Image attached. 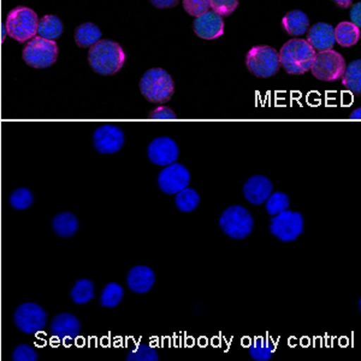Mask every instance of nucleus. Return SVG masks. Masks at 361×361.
Masks as SVG:
<instances>
[{
    "instance_id": "30",
    "label": "nucleus",
    "mask_w": 361,
    "mask_h": 361,
    "mask_svg": "<svg viewBox=\"0 0 361 361\" xmlns=\"http://www.w3.org/2000/svg\"><path fill=\"white\" fill-rule=\"evenodd\" d=\"M289 205H290V199L287 194L276 192V193H271L270 197H267L265 202V209L270 216H276L289 209Z\"/></svg>"
},
{
    "instance_id": "35",
    "label": "nucleus",
    "mask_w": 361,
    "mask_h": 361,
    "mask_svg": "<svg viewBox=\"0 0 361 361\" xmlns=\"http://www.w3.org/2000/svg\"><path fill=\"white\" fill-rule=\"evenodd\" d=\"M149 118L151 119H176L177 116L175 112L171 111L170 109L165 106L157 107L156 110H153L149 114Z\"/></svg>"
},
{
    "instance_id": "15",
    "label": "nucleus",
    "mask_w": 361,
    "mask_h": 361,
    "mask_svg": "<svg viewBox=\"0 0 361 361\" xmlns=\"http://www.w3.org/2000/svg\"><path fill=\"white\" fill-rule=\"evenodd\" d=\"M49 333L58 340H74L81 333L80 320L71 313H59L51 322Z\"/></svg>"
},
{
    "instance_id": "24",
    "label": "nucleus",
    "mask_w": 361,
    "mask_h": 361,
    "mask_svg": "<svg viewBox=\"0 0 361 361\" xmlns=\"http://www.w3.org/2000/svg\"><path fill=\"white\" fill-rule=\"evenodd\" d=\"M342 83L347 90L353 92L354 94L361 93V61H354L348 66H345V73L342 75Z\"/></svg>"
},
{
    "instance_id": "16",
    "label": "nucleus",
    "mask_w": 361,
    "mask_h": 361,
    "mask_svg": "<svg viewBox=\"0 0 361 361\" xmlns=\"http://www.w3.org/2000/svg\"><path fill=\"white\" fill-rule=\"evenodd\" d=\"M272 182L267 177L255 175L246 180L243 185V195L253 205H262L272 193Z\"/></svg>"
},
{
    "instance_id": "20",
    "label": "nucleus",
    "mask_w": 361,
    "mask_h": 361,
    "mask_svg": "<svg viewBox=\"0 0 361 361\" xmlns=\"http://www.w3.org/2000/svg\"><path fill=\"white\" fill-rule=\"evenodd\" d=\"M282 25L283 29L289 35L293 37H301L307 32L308 25H310V20L306 13L300 11V10H294L288 13L282 20Z\"/></svg>"
},
{
    "instance_id": "22",
    "label": "nucleus",
    "mask_w": 361,
    "mask_h": 361,
    "mask_svg": "<svg viewBox=\"0 0 361 361\" xmlns=\"http://www.w3.org/2000/svg\"><path fill=\"white\" fill-rule=\"evenodd\" d=\"M360 28L352 22H341L335 28V42L342 47H350L359 42Z\"/></svg>"
},
{
    "instance_id": "32",
    "label": "nucleus",
    "mask_w": 361,
    "mask_h": 361,
    "mask_svg": "<svg viewBox=\"0 0 361 361\" xmlns=\"http://www.w3.org/2000/svg\"><path fill=\"white\" fill-rule=\"evenodd\" d=\"M238 0H209V8L219 16L228 17L238 8Z\"/></svg>"
},
{
    "instance_id": "2",
    "label": "nucleus",
    "mask_w": 361,
    "mask_h": 361,
    "mask_svg": "<svg viewBox=\"0 0 361 361\" xmlns=\"http://www.w3.org/2000/svg\"><path fill=\"white\" fill-rule=\"evenodd\" d=\"M316 54L306 40L293 39L281 49L279 63L288 74L302 75L311 69Z\"/></svg>"
},
{
    "instance_id": "38",
    "label": "nucleus",
    "mask_w": 361,
    "mask_h": 361,
    "mask_svg": "<svg viewBox=\"0 0 361 361\" xmlns=\"http://www.w3.org/2000/svg\"><path fill=\"white\" fill-rule=\"evenodd\" d=\"M334 1L342 8H348L353 3V0H334Z\"/></svg>"
},
{
    "instance_id": "1",
    "label": "nucleus",
    "mask_w": 361,
    "mask_h": 361,
    "mask_svg": "<svg viewBox=\"0 0 361 361\" xmlns=\"http://www.w3.org/2000/svg\"><path fill=\"white\" fill-rule=\"evenodd\" d=\"M88 62L97 74L111 76L123 68L126 54L117 42L100 40L90 47Z\"/></svg>"
},
{
    "instance_id": "4",
    "label": "nucleus",
    "mask_w": 361,
    "mask_h": 361,
    "mask_svg": "<svg viewBox=\"0 0 361 361\" xmlns=\"http://www.w3.org/2000/svg\"><path fill=\"white\" fill-rule=\"evenodd\" d=\"M39 18L35 11L27 6L13 8L5 20V29L8 37L18 42H29L37 33Z\"/></svg>"
},
{
    "instance_id": "34",
    "label": "nucleus",
    "mask_w": 361,
    "mask_h": 361,
    "mask_svg": "<svg viewBox=\"0 0 361 361\" xmlns=\"http://www.w3.org/2000/svg\"><path fill=\"white\" fill-rule=\"evenodd\" d=\"M37 357L39 355L35 352V349L29 345H18L13 349V361H37Z\"/></svg>"
},
{
    "instance_id": "5",
    "label": "nucleus",
    "mask_w": 361,
    "mask_h": 361,
    "mask_svg": "<svg viewBox=\"0 0 361 361\" xmlns=\"http://www.w3.org/2000/svg\"><path fill=\"white\" fill-rule=\"evenodd\" d=\"M22 58L27 66L34 69L49 68L57 61V42L42 37H34L23 49Z\"/></svg>"
},
{
    "instance_id": "17",
    "label": "nucleus",
    "mask_w": 361,
    "mask_h": 361,
    "mask_svg": "<svg viewBox=\"0 0 361 361\" xmlns=\"http://www.w3.org/2000/svg\"><path fill=\"white\" fill-rule=\"evenodd\" d=\"M156 282V275L152 269L144 265L133 267L128 272L127 284L132 292L145 294L152 289Z\"/></svg>"
},
{
    "instance_id": "10",
    "label": "nucleus",
    "mask_w": 361,
    "mask_h": 361,
    "mask_svg": "<svg viewBox=\"0 0 361 361\" xmlns=\"http://www.w3.org/2000/svg\"><path fill=\"white\" fill-rule=\"evenodd\" d=\"M13 322L22 333L34 335L42 331L47 324V312L34 302L20 305L13 313Z\"/></svg>"
},
{
    "instance_id": "28",
    "label": "nucleus",
    "mask_w": 361,
    "mask_h": 361,
    "mask_svg": "<svg viewBox=\"0 0 361 361\" xmlns=\"http://www.w3.org/2000/svg\"><path fill=\"white\" fill-rule=\"evenodd\" d=\"M124 290L118 283L111 282L106 284L100 295V305L105 308H115L123 300Z\"/></svg>"
},
{
    "instance_id": "6",
    "label": "nucleus",
    "mask_w": 361,
    "mask_h": 361,
    "mask_svg": "<svg viewBox=\"0 0 361 361\" xmlns=\"http://www.w3.org/2000/svg\"><path fill=\"white\" fill-rule=\"evenodd\" d=\"M246 66L257 78H272L281 66L279 54L270 46H255L247 54Z\"/></svg>"
},
{
    "instance_id": "3",
    "label": "nucleus",
    "mask_w": 361,
    "mask_h": 361,
    "mask_svg": "<svg viewBox=\"0 0 361 361\" xmlns=\"http://www.w3.org/2000/svg\"><path fill=\"white\" fill-rule=\"evenodd\" d=\"M140 90L148 102L154 104L168 103L175 92L171 76L160 68L149 69L140 81Z\"/></svg>"
},
{
    "instance_id": "33",
    "label": "nucleus",
    "mask_w": 361,
    "mask_h": 361,
    "mask_svg": "<svg viewBox=\"0 0 361 361\" xmlns=\"http://www.w3.org/2000/svg\"><path fill=\"white\" fill-rule=\"evenodd\" d=\"M183 8L190 16H202L209 11V0H183Z\"/></svg>"
},
{
    "instance_id": "27",
    "label": "nucleus",
    "mask_w": 361,
    "mask_h": 361,
    "mask_svg": "<svg viewBox=\"0 0 361 361\" xmlns=\"http://www.w3.org/2000/svg\"><path fill=\"white\" fill-rule=\"evenodd\" d=\"M200 204V197L197 193V190L193 188L182 189L180 192L176 194L175 197V205L180 212H193L194 209H197V206Z\"/></svg>"
},
{
    "instance_id": "31",
    "label": "nucleus",
    "mask_w": 361,
    "mask_h": 361,
    "mask_svg": "<svg viewBox=\"0 0 361 361\" xmlns=\"http://www.w3.org/2000/svg\"><path fill=\"white\" fill-rule=\"evenodd\" d=\"M159 359L154 348L146 343H141L128 354V361H157Z\"/></svg>"
},
{
    "instance_id": "19",
    "label": "nucleus",
    "mask_w": 361,
    "mask_h": 361,
    "mask_svg": "<svg viewBox=\"0 0 361 361\" xmlns=\"http://www.w3.org/2000/svg\"><path fill=\"white\" fill-rule=\"evenodd\" d=\"M52 229L59 238H71L78 230V219L71 212H62L52 219Z\"/></svg>"
},
{
    "instance_id": "14",
    "label": "nucleus",
    "mask_w": 361,
    "mask_h": 361,
    "mask_svg": "<svg viewBox=\"0 0 361 361\" xmlns=\"http://www.w3.org/2000/svg\"><path fill=\"white\" fill-rule=\"evenodd\" d=\"M193 28L197 37L205 40H214L224 33V21L223 17L214 11H207L202 16L197 17Z\"/></svg>"
},
{
    "instance_id": "18",
    "label": "nucleus",
    "mask_w": 361,
    "mask_h": 361,
    "mask_svg": "<svg viewBox=\"0 0 361 361\" xmlns=\"http://www.w3.org/2000/svg\"><path fill=\"white\" fill-rule=\"evenodd\" d=\"M306 42L316 52L331 49L335 45V28L328 23H317L308 30Z\"/></svg>"
},
{
    "instance_id": "36",
    "label": "nucleus",
    "mask_w": 361,
    "mask_h": 361,
    "mask_svg": "<svg viewBox=\"0 0 361 361\" xmlns=\"http://www.w3.org/2000/svg\"><path fill=\"white\" fill-rule=\"evenodd\" d=\"M153 6L158 8H175L180 0H149Z\"/></svg>"
},
{
    "instance_id": "29",
    "label": "nucleus",
    "mask_w": 361,
    "mask_h": 361,
    "mask_svg": "<svg viewBox=\"0 0 361 361\" xmlns=\"http://www.w3.org/2000/svg\"><path fill=\"white\" fill-rule=\"evenodd\" d=\"M8 202L13 209H17V211H25L33 205L34 195L30 189L18 188L11 193L8 197Z\"/></svg>"
},
{
    "instance_id": "21",
    "label": "nucleus",
    "mask_w": 361,
    "mask_h": 361,
    "mask_svg": "<svg viewBox=\"0 0 361 361\" xmlns=\"http://www.w3.org/2000/svg\"><path fill=\"white\" fill-rule=\"evenodd\" d=\"M102 30L94 23H83L75 30V42L82 49H90L100 42Z\"/></svg>"
},
{
    "instance_id": "12",
    "label": "nucleus",
    "mask_w": 361,
    "mask_h": 361,
    "mask_svg": "<svg viewBox=\"0 0 361 361\" xmlns=\"http://www.w3.org/2000/svg\"><path fill=\"white\" fill-rule=\"evenodd\" d=\"M190 182L188 169L182 164L168 165L158 175V187L163 193L173 195L187 188Z\"/></svg>"
},
{
    "instance_id": "11",
    "label": "nucleus",
    "mask_w": 361,
    "mask_h": 361,
    "mask_svg": "<svg viewBox=\"0 0 361 361\" xmlns=\"http://www.w3.org/2000/svg\"><path fill=\"white\" fill-rule=\"evenodd\" d=\"M126 136L121 128L105 124L97 128L93 133V147L102 154H114L122 149Z\"/></svg>"
},
{
    "instance_id": "39",
    "label": "nucleus",
    "mask_w": 361,
    "mask_h": 361,
    "mask_svg": "<svg viewBox=\"0 0 361 361\" xmlns=\"http://www.w3.org/2000/svg\"><path fill=\"white\" fill-rule=\"evenodd\" d=\"M361 109H357V111H354L350 115V119H360L361 118Z\"/></svg>"
},
{
    "instance_id": "8",
    "label": "nucleus",
    "mask_w": 361,
    "mask_h": 361,
    "mask_svg": "<svg viewBox=\"0 0 361 361\" xmlns=\"http://www.w3.org/2000/svg\"><path fill=\"white\" fill-rule=\"evenodd\" d=\"M345 70V58L334 49H326L316 54L311 66L313 76L326 82L340 80Z\"/></svg>"
},
{
    "instance_id": "25",
    "label": "nucleus",
    "mask_w": 361,
    "mask_h": 361,
    "mask_svg": "<svg viewBox=\"0 0 361 361\" xmlns=\"http://www.w3.org/2000/svg\"><path fill=\"white\" fill-rule=\"evenodd\" d=\"M275 343H272L270 340L264 338V337H257L252 342V345L248 347L250 357L255 361L270 360L275 353Z\"/></svg>"
},
{
    "instance_id": "7",
    "label": "nucleus",
    "mask_w": 361,
    "mask_h": 361,
    "mask_svg": "<svg viewBox=\"0 0 361 361\" xmlns=\"http://www.w3.org/2000/svg\"><path fill=\"white\" fill-rule=\"evenodd\" d=\"M253 217L243 206H231L219 218V226L229 238L243 240L253 230Z\"/></svg>"
},
{
    "instance_id": "37",
    "label": "nucleus",
    "mask_w": 361,
    "mask_h": 361,
    "mask_svg": "<svg viewBox=\"0 0 361 361\" xmlns=\"http://www.w3.org/2000/svg\"><path fill=\"white\" fill-rule=\"evenodd\" d=\"M360 8L361 4L360 3H357V4L354 5L353 8L350 10V20H352V23L359 27V28H360L361 25Z\"/></svg>"
},
{
    "instance_id": "9",
    "label": "nucleus",
    "mask_w": 361,
    "mask_h": 361,
    "mask_svg": "<svg viewBox=\"0 0 361 361\" xmlns=\"http://www.w3.org/2000/svg\"><path fill=\"white\" fill-rule=\"evenodd\" d=\"M270 222L271 234L282 243H293L304 233V217L296 211L286 209L272 216Z\"/></svg>"
},
{
    "instance_id": "13",
    "label": "nucleus",
    "mask_w": 361,
    "mask_h": 361,
    "mask_svg": "<svg viewBox=\"0 0 361 361\" xmlns=\"http://www.w3.org/2000/svg\"><path fill=\"white\" fill-rule=\"evenodd\" d=\"M147 157L152 164L165 168L168 165L176 163L180 157V149L171 137L161 136L153 140L152 142L148 145Z\"/></svg>"
},
{
    "instance_id": "23",
    "label": "nucleus",
    "mask_w": 361,
    "mask_h": 361,
    "mask_svg": "<svg viewBox=\"0 0 361 361\" xmlns=\"http://www.w3.org/2000/svg\"><path fill=\"white\" fill-rule=\"evenodd\" d=\"M63 23L57 16L46 15L39 20L37 25V34L39 37L49 40L58 39L63 34Z\"/></svg>"
},
{
    "instance_id": "26",
    "label": "nucleus",
    "mask_w": 361,
    "mask_h": 361,
    "mask_svg": "<svg viewBox=\"0 0 361 361\" xmlns=\"http://www.w3.org/2000/svg\"><path fill=\"white\" fill-rule=\"evenodd\" d=\"M70 296L76 305H85L94 299V283L90 279H78L70 292Z\"/></svg>"
}]
</instances>
